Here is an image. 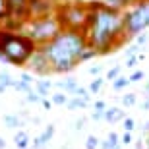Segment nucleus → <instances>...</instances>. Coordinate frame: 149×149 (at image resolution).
I'll list each match as a JSON object with an SVG mask.
<instances>
[{"label":"nucleus","instance_id":"obj_16","mask_svg":"<svg viewBox=\"0 0 149 149\" xmlns=\"http://www.w3.org/2000/svg\"><path fill=\"white\" fill-rule=\"evenodd\" d=\"M54 85H56L58 89H60V91H64V93H70V95H72L74 91L77 89V85H79V83H77V79H74V77H68V79L56 81Z\"/></svg>","mask_w":149,"mask_h":149},{"label":"nucleus","instance_id":"obj_34","mask_svg":"<svg viewBox=\"0 0 149 149\" xmlns=\"http://www.w3.org/2000/svg\"><path fill=\"white\" fill-rule=\"evenodd\" d=\"M138 62H141V60H139V54L138 56H130V58H126V64H124V66H126L128 70H136Z\"/></svg>","mask_w":149,"mask_h":149},{"label":"nucleus","instance_id":"obj_36","mask_svg":"<svg viewBox=\"0 0 149 149\" xmlns=\"http://www.w3.org/2000/svg\"><path fill=\"white\" fill-rule=\"evenodd\" d=\"M107 109H109V105H107V101H95V103H93V111L105 112Z\"/></svg>","mask_w":149,"mask_h":149},{"label":"nucleus","instance_id":"obj_39","mask_svg":"<svg viewBox=\"0 0 149 149\" xmlns=\"http://www.w3.org/2000/svg\"><path fill=\"white\" fill-rule=\"evenodd\" d=\"M89 74H91V76H95V77H99V74L103 72V66H99V64H97V66H89V70H87Z\"/></svg>","mask_w":149,"mask_h":149},{"label":"nucleus","instance_id":"obj_47","mask_svg":"<svg viewBox=\"0 0 149 149\" xmlns=\"http://www.w3.org/2000/svg\"><path fill=\"white\" fill-rule=\"evenodd\" d=\"M6 147V141H4V138H0V149H4Z\"/></svg>","mask_w":149,"mask_h":149},{"label":"nucleus","instance_id":"obj_20","mask_svg":"<svg viewBox=\"0 0 149 149\" xmlns=\"http://www.w3.org/2000/svg\"><path fill=\"white\" fill-rule=\"evenodd\" d=\"M105 81H107V79H105V77H101V76H99V77H95V79H91V83L87 85L89 93H91V95H97V93L101 91V89H103Z\"/></svg>","mask_w":149,"mask_h":149},{"label":"nucleus","instance_id":"obj_35","mask_svg":"<svg viewBox=\"0 0 149 149\" xmlns=\"http://www.w3.org/2000/svg\"><path fill=\"white\" fill-rule=\"evenodd\" d=\"M6 17H8V12H6V0H0V29L4 25Z\"/></svg>","mask_w":149,"mask_h":149},{"label":"nucleus","instance_id":"obj_22","mask_svg":"<svg viewBox=\"0 0 149 149\" xmlns=\"http://www.w3.org/2000/svg\"><path fill=\"white\" fill-rule=\"evenodd\" d=\"M128 85H130V79H128V76H118L114 81H112V89H114V91H124Z\"/></svg>","mask_w":149,"mask_h":149},{"label":"nucleus","instance_id":"obj_15","mask_svg":"<svg viewBox=\"0 0 149 149\" xmlns=\"http://www.w3.org/2000/svg\"><path fill=\"white\" fill-rule=\"evenodd\" d=\"M120 136L116 132H111L105 141H101V149H120Z\"/></svg>","mask_w":149,"mask_h":149},{"label":"nucleus","instance_id":"obj_1","mask_svg":"<svg viewBox=\"0 0 149 149\" xmlns=\"http://www.w3.org/2000/svg\"><path fill=\"white\" fill-rule=\"evenodd\" d=\"M87 4L91 14H89L87 29L83 31L87 45L93 47L99 52V56L111 54L128 41L126 31H124L122 12L107 8L101 0H93Z\"/></svg>","mask_w":149,"mask_h":149},{"label":"nucleus","instance_id":"obj_27","mask_svg":"<svg viewBox=\"0 0 149 149\" xmlns=\"http://www.w3.org/2000/svg\"><path fill=\"white\" fill-rule=\"evenodd\" d=\"M101 147V139L97 136H87L85 139V149H99Z\"/></svg>","mask_w":149,"mask_h":149},{"label":"nucleus","instance_id":"obj_45","mask_svg":"<svg viewBox=\"0 0 149 149\" xmlns=\"http://www.w3.org/2000/svg\"><path fill=\"white\" fill-rule=\"evenodd\" d=\"M143 93L149 97V81H145V85H143Z\"/></svg>","mask_w":149,"mask_h":149},{"label":"nucleus","instance_id":"obj_28","mask_svg":"<svg viewBox=\"0 0 149 149\" xmlns=\"http://www.w3.org/2000/svg\"><path fill=\"white\" fill-rule=\"evenodd\" d=\"M14 89H16V91H19V93H25V95H27L29 91L33 89V85H27V83H23L22 79H16V81H14Z\"/></svg>","mask_w":149,"mask_h":149},{"label":"nucleus","instance_id":"obj_42","mask_svg":"<svg viewBox=\"0 0 149 149\" xmlns=\"http://www.w3.org/2000/svg\"><path fill=\"white\" fill-rule=\"evenodd\" d=\"M91 120H103V112L93 111V112H91Z\"/></svg>","mask_w":149,"mask_h":149},{"label":"nucleus","instance_id":"obj_3","mask_svg":"<svg viewBox=\"0 0 149 149\" xmlns=\"http://www.w3.org/2000/svg\"><path fill=\"white\" fill-rule=\"evenodd\" d=\"M39 50L35 41L23 33V31H6L0 29V60L12 66L23 68L27 66L31 56Z\"/></svg>","mask_w":149,"mask_h":149},{"label":"nucleus","instance_id":"obj_4","mask_svg":"<svg viewBox=\"0 0 149 149\" xmlns=\"http://www.w3.org/2000/svg\"><path fill=\"white\" fill-rule=\"evenodd\" d=\"M89 14H91V10L85 0L58 2V8H56V17H58L62 29H68V31L83 33L89 23Z\"/></svg>","mask_w":149,"mask_h":149},{"label":"nucleus","instance_id":"obj_17","mask_svg":"<svg viewBox=\"0 0 149 149\" xmlns=\"http://www.w3.org/2000/svg\"><path fill=\"white\" fill-rule=\"evenodd\" d=\"M107 8H111V10H116V12H124L126 8H130L128 4V0H101Z\"/></svg>","mask_w":149,"mask_h":149},{"label":"nucleus","instance_id":"obj_6","mask_svg":"<svg viewBox=\"0 0 149 149\" xmlns=\"http://www.w3.org/2000/svg\"><path fill=\"white\" fill-rule=\"evenodd\" d=\"M124 17V31L128 39H136L138 35L149 29V0H141L122 12Z\"/></svg>","mask_w":149,"mask_h":149},{"label":"nucleus","instance_id":"obj_31","mask_svg":"<svg viewBox=\"0 0 149 149\" xmlns=\"http://www.w3.org/2000/svg\"><path fill=\"white\" fill-rule=\"evenodd\" d=\"M25 101H27V103H33V105H37V103H41V101H43V97H41V95H39L35 89H31V91L25 95Z\"/></svg>","mask_w":149,"mask_h":149},{"label":"nucleus","instance_id":"obj_2","mask_svg":"<svg viewBox=\"0 0 149 149\" xmlns=\"http://www.w3.org/2000/svg\"><path fill=\"white\" fill-rule=\"evenodd\" d=\"M87 47V39L79 31L62 29V33L54 37L50 43L39 47L43 54L49 58L52 74H70L79 64V56Z\"/></svg>","mask_w":149,"mask_h":149},{"label":"nucleus","instance_id":"obj_30","mask_svg":"<svg viewBox=\"0 0 149 149\" xmlns=\"http://www.w3.org/2000/svg\"><path fill=\"white\" fill-rule=\"evenodd\" d=\"M128 79H130V83H139L141 79H145V72L143 70H134V72L128 76Z\"/></svg>","mask_w":149,"mask_h":149},{"label":"nucleus","instance_id":"obj_46","mask_svg":"<svg viewBox=\"0 0 149 149\" xmlns=\"http://www.w3.org/2000/svg\"><path fill=\"white\" fill-rule=\"evenodd\" d=\"M143 132H147V134H149V120L143 124Z\"/></svg>","mask_w":149,"mask_h":149},{"label":"nucleus","instance_id":"obj_11","mask_svg":"<svg viewBox=\"0 0 149 149\" xmlns=\"http://www.w3.org/2000/svg\"><path fill=\"white\" fill-rule=\"evenodd\" d=\"M126 118V112L122 107H109L105 112H103V120L109 122V124H114V122H122Z\"/></svg>","mask_w":149,"mask_h":149},{"label":"nucleus","instance_id":"obj_21","mask_svg":"<svg viewBox=\"0 0 149 149\" xmlns=\"http://www.w3.org/2000/svg\"><path fill=\"white\" fill-rule=\"evenodd\" d=\"M66 107L70 109V111H77V109H87L89 103L83 101V99H79V97H70V101H68Z\"/></svg>","mask_w":149,"mask_h":149},{"label":"nucleus","instance_id":"obj_13","mask_svg":"<svg viewBox=\"0 0 149 149\" xmlns=\"http://www.w3.org/2000/svg\"><path fill=\"white\" fill-rule=\"evenodd\" d=\"M4 124H6V128H10V130H16V128L19 130L22 126H25V120H23L17 112H12V114L4 116Z\"/></svg>","mask_w":149,"mask_h":149},{"label":"nucleus","instance_id":"obj_29","mask_svg":"<svg viewBox=\"0 0 149 149\" xmlns=\"http://www.w3.org/2000/svg\"><path fill=\"white\" fill-rule=\"evenodd\" d=\"M122 128H124V132H130L132 134L136 130V120H134L132 116H126L124 120H122Z\"/></svg>","mask_w":149,"mask_h":149},{"label":"nucleus","instance_id":"obj_14","mask_svg":"<svg viewBox=\"0 0 149 149\" xmlns=\"http://www.w3.org/2000/svg\"><path fill=\"white\" fill-rule=\"evenodd\" d=\"M14 143H16L17 149H27V147H31V139H29L27 132H25V130H17L16 136H14Z\"/></svg>","mask_w":149,"mask_h":149},{"label":"nucleus","instance_id":"obj_33","mask_svg":"<svg viewBox=\"0 0 149 149\" xmlns=\"http://www.w3.org/2000/svg\"><path fill=\"white\" fill-rule=\"evenodd\" d=\"M139 49H141V47H138V45H130V47H126L124 54H126V58H130V56H138Z\"/></svg>","mask_w":149,"mask_h":149},{"label":"nucleus","instance_id":"obj_25","mask_svg":"<svg viewBox=\"0 0 149 149\" xmlns=\"http://www.w3.org/2000/svg\"><path fill=\"white\" fill-rule=\"evenodd\" d=\"M138 103V93H124L122 95V105L124 107H134Z\"/></svg>","mask_w":149,"mask_h":149},{"label":"nucleus","instance_id":"obj_48","mask_svg":"<svg viewBox=\"0 0 149 149\" xmlns=\"http://www.w3.org/2000/svg\"><path fill=\"white\" fill-rule=\"evenodd\" d=\"M138 2H141V0H128V4L134 6V4H138Z\"/></svg>","mask_w":149,"mask_h":149},{"label":"nucleus","instance_id":"obj_19","mask_svg":"<svg viewBox=\"0 0 149 149\" xmlns=\"http://www.w3.org/2000/svg\"><path fill=\"white\" fill-rule=\"evenodd\" d=\"M97 56H99V52H97L93 47H89V45H87V47L83 49L81 56H79V64H83V62H89V60H95Z\"/></svg>","mask_w":149,"mask_h":149},{"label":"nucleus","instance_id":"obj_26","mask_svg":"<svg viewBox=\"0 0 149 149\" xmlns=\"http://www.w3.org/2000/svg\"><path fill=\"white\" fill-rule=\"evenodd\" d=\"M14 81H16V79L8 72H0V85H4V87L8 89V87H14Z\"/></svg>","mask_w":149,"mask_h":149},{"label":"nucleus","instance_id":"obj_18","mask_svg":"<svg viewBox=\"0 0 149 149\" xmlns=\"http://www.w3.org/2000/svg\"><path fill=\"white\" fill-rule=\"evenodd\" d=\"M50 101H52V105L64 107V105H68V101H70V95L64 93V91H56V93L50 95Z\"/></svg>","mask_w":149,"mask_h":149},{"label":"nucleus","instance_id":"obj_43","mask_svg":"<svg viewBox=\"0 0 149 149\" xmlns=\"http://www.w3.org/2000/svg\"><path fill=\"white\" fill-rule=\"evenodd\" d=\"M141 111H149V97L141 103Z\"/></svg>","mask_w":149,"mask_h":149},{"label":"nucleus","instance_id":"obj_32","mask_svg":"<svg viewBox=\"0 0 149 149\" xmlns=\"http://www.w3.org/2000/svg\"><path fill=\"white\" fill-rule=\"evenodd\" d=\"M17 79H22V81H23V83H27V85H35V81H37V79L33 77V74H31V72H23L22 76L17 77Z\"/></svg>","mask_w":149,"mask_h":149},{"label":"nucleus","instance_id":"obj_41","mask_svg":"<svg viewBox=\"0 0 149 149\" xmlns=\"http://www.w3.org/2000/svg\"><path fill=\"white\" fill-rule=\"evenodd\" d=\"M41 105H43L45 109H47V111H50V109H52V101H50V97L43 99V101H41Z\"/></svg>","mask_w":149,"mask_h":149},{"label":"nucleus","instance_id":"obj_8","mask_svg":"<svg viewBox=\"0 0 149 149\" xmlns=\"http://www.w3.org/2000/svg\"><path fill=\"white\" fill-rule=\"evenodd\" d=\"M6 12L8 17L27 23L29 19V0H6Z\"/></svg>","mask_w":149,"mask_h":149},{"label":"nucleus","instance_id":"obj_44","mask_svg":"<svg viewBox=\"0 0 149 149\" xmlns=\"http://www.w3.org/2000/svg\"><path fill=\"white\" fill-rule=\"evenodd\" d=\"M143 147H145V141H141V139H139L138 143H136V147H134V149H143Z\"/></svg>","mask_w":149,"mask_h":149},{"label":"nucleus","instance_id":"obj_5","mask_svg":"<svg viewBox=\"0 0 149 149\" xmlns=\"http://www.w3.org/2000/svg\"><path fill=\"white\" fill-rule=\"evenodd\" d=\"M23 33L33 39L37 47H43L62 33V25L54 14V16L39 17V19H29L23 27Z\"/></svg>","mask_w":149,"mask_h":149},{"label":"nucleus","instance_id":"obj_10","mask_svg":"<svg viewBox=\"0 0 149 149\" xmlns=\"http://www.w3.org/2000/svg\"><path fill=\"white\" fill-rule=\"evenodd\" d=\"M54 132H56L54 124H49V126H45L43 132L39 134L37 138H33V141H31V147H33V149H45L47 145L50 143V139L54 138Z\"/></svg>","mask_w":149,"mask_h":149},{"label":"nucleus","instance_id":"obj_9","mask_svg":"<svg viewBox=\"0 0 149 149\" xmlns=\"http://www.w3.org/2000/svg\"><path fill=\"white\" fill-rule=\"evenodd\" d=\"M27 68H29V72L33 74V76L45 77V76H49V74H52V68H50L49 58L43 54V50H41V49L31 56V60L27 62Z\"/></svg>","mask_w":149,"mask_h":149},{"label":"nucleus","instance_id":"obj_7","mask_svg":"<svg viewBox=\"0 0 149 149\" xmlns=\"http://www.w3.org/2000/svg\"><path fill=\"white\" fill-rule=\"evenodd\" d=\"M56 8H58V0H29V19L54 16Z\"/></svg>","mask_w":149,"mask_h":149},{"label":"nucleus","instance_id":"obj_12","mask_svg":"<svg viewBox=\"0 0 149 149\" xmlns=\"http://www.w3.org/2000/svg\"><path fill=\"white\" fill-rule=\"evenodd\" d=\"M52 85H54V83L49 81V79H37V81H35V85H33V89L37 91L39 95H41V97H43V99H47V97H50V95H52V93H50Z\"/></svg>","mask_w":149,"mask_h":149},{"label":"nucleus","instance_id":"obj_23","mask_svg":"<svg viewBox=\"0 0 149 149\" xmlns=\"http://www.w3.org/2000/svg\"><path fill=\"white\" fill-rule=\"evenodd\" d=\"M118 76H122V66H120V64H116V66H112L111 70H109V72L105 74V79H107V81H111V83H112V81H114V79H116Z\"/></svg>","mask_w":149,"mask_h":149},{"label":"nucleus","instance_id":"obj_38","mask_svg":"<svg viewBox=\"0 0 149 149\" xmlns=\"http://www.w3.org/2000/svg\"><path fill=\"white\" fill-rule=\"evenodd\" d=\"M147 41H149V35L147 33H141V35H138V37H136V45H138V47H143Z\"/></svg>","mask_w":149,"mask_h":149},{"label":"nucleus","instance_id":"obj_40","mask_svg":"<svg viewBox=\"0 0 149 149\" xmlns=\"http://www.w3.org/2000/svg\"><path fill=\"white\" fill-rule=\"evenodd\" d=\"M85 122H87V118H79V120H76V126L74 128H76L77 132H81L83 128H85Z\"/></svg>","mask_w":149,"mask_h":149},{"label":"nucleus","instance_id":"obj_24","mask_svg":"<svg viewBox=\"0 0 149 149\" xmlns=\"http://www.w3.org/2000/svg\"><path fill=\"white\" fill-rule=\"evenodd\" d=\"M72 97H79V99H83V101H91V93H89V89L87 87H81V85H77V89L72 93Z\"/></svg>","mask_w":149,"mask_h":149},{"label":"nucleus","instance_id":"obj_49","mask_svg":"<svg viewBox=\"0 0 149 149\" xmlns=\"http://www.w3.org/2000/svg\"><path fill=\"white\" fill-rule=\"evenodd\" d=\"M145 149H149V134H147V138H145Z\"/></svg>","mask_w":149,"mask_h":149},{"label":"nucleus","instance_id":"obj_37","mask_svg":"<svg viewBox=\"0 0 149 149\" xmlns=\"http://www.w3.org/2000/svg\"><path fill=\"white\" fill-rule=\"evenodd\" d=\"M120 145H132V134L130 132H124L120 136Z\"/></svg>","mask_w":149,"mask_h":149}]
</instances>
